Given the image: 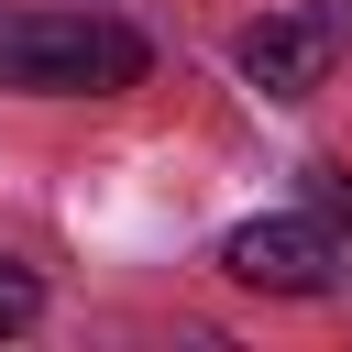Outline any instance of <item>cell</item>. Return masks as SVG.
I'll return each mask as SVG.
<instances>
[{
    "label": "cell",
    "instance_id": "4",
    "mask_svg": "<svg viewBox=\"0 0 352 352\" xmlns=\"http://www.w3.org/2000/svg\"><path fill=\"white\" fill-rule=\"evenodd\" d=\"M33 319H44V275H33V264H11V253H0V341H22V330H33Z\"/></svg>",
    "mask_w": 352,
    "mask_h": 352
},
{
    "label": "cell",
    "instance_id": "2",
    "mask_svg": "<svg viewBox=\"0 0 352 352\" xmlns=\"http://www.w3.org/2000/svg\"><path fill=\"white\" fill-rule=\"evenodd\" d=\"M220 275L253 286V297H330V275H341V231L308 220V209L231 220V231H220Z\"/></svg>",
    "mask_w": 352,
    "mask_h": 352
},
{
    "label": "cell",
    "instance_id": "3",
    "mask_svg": "<svg viewBox=\"0 0 352 352\" xmlns=\"http://www.w3.org/2000/svg\"><path fill=\"white\" fill-rule=\"evenodd\" d=\"M330 55H341V22H330V11H275V22L242 33V77H253L264 99H308V88L330 77Z\"/></svg>",
    "mask_w": 352,
    "mask_h": 352
},
{
    "label": "cell",
    "instance_id": "1",
    "mask_svg": "<svg viewBox=\"0 0 352 352\" xmlns=\"http://www.w3.org/2000/svg\"><path fill=\"white\" fill-rule=\"evenodd\" d=\"M143 66L154 44L121 11H0V88L22 99H121Z\"/></svg>",
    "mask_w": 352,
    "mask_h": 352
},
{
    "label": "cell",
    "instance_id": "5",
    "mask_svg": "<svg viewBox=\"0 0 352 352\" xmlns=\"http://www.w3.org/2000/svg\"><path fill=\"white\" fill-rule=\"evenodd\" d=\"M297 198H308V220H330V231L352 242V176H341V165H308V176H297Z\"/></svg>",
    "mask_w": 352,
    "mask_h": 352
}]
</instances>
